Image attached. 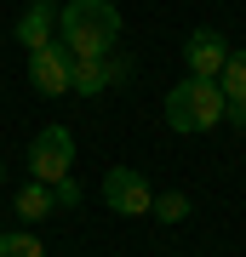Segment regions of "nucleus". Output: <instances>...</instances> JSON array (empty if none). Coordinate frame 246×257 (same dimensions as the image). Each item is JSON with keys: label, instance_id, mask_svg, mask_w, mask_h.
<instances>
[{"label": "nucleus", "instance_id": "obj_1", "mask_svg": "<svg viewBox=\"0 0 246 257\" xmlns=\"http://www.w3.org/2000/svg\"><path fill=\"white\" fill-rule=\"evenodd\" d=\"M120 40V12L109 0H69L57 12V46L69 57H109Z\"/></svg>", "mask_w": 246, "mask_h": 257}, {"label": "nucleus", "instance_id": "obj_2", "mask_svg": "<svg viewBox=\"0 0 246 257\" xmlns=\"http://www.w3.org/2000/svg\"><path fill=\"white\" fill-rule=\"evenodd\" d=\"M223 120V92H218V80H183V86H172L166 92V126L172 132H212Z\"/></svg>", "mask_w": 246, "mask_h": 257}, {"label": "nucleus", "instance_id": "obj_3", "mask_svg": "<svg viewBox=\"0 0 246 257\" xmlns=\"http://www.w3.org/2000/svg\"><path fill=\"white\" fill-rule=\"evenodd\" d=\"M69 166H74V138H69L63 126H40L35 143H29V177L52 189V183L69 177Z\"/></svg>", "mask_w": 246, "mask_h": 257}, {"label": "nucleus", "instance_id": "obj_4", "mask_svg": "<svg viewBox=\"0 0 246 257\" xmlns=\"http://www.w3.org/2000/svg\"><path fill=\"white\" fill-rule=\"evenodd\" d=\"M103 206L120 211V217H149L155 189H149V177L132 172V166H109V177H103Z\"/></svg>", "mask_w": 246, "mask_h": 257}, {"label": "nucleus", "instance_id": "obj_5", "mask_svg": "<svg viewBox=\"0 0 246 257\" xmlns=\"http://www.w3.org/2000/svg\"><path fill=\"white\" fill-rule=\"evenodd\" d=\"M183 63H189L195 80H218L223 63H229V40L218 35V29H195V35L183 40Z\"/></svg>", "mask_w": 246, "mask_h": 257}, {"label": "nucleus", "instance_id": "obj_6", "mask_svg": "<svg viewBox=\"0 0 246 257\" xmlns=\"http://www.w3.org/2000/svg\"><path fill=\"white\" fill-rule=\"evenodd\" d=\"M29 86H35L40 97H63L69 92V52L57 46H40V52H29Z\"/></svg>", "mask_w": 246, "mask_h": 257}, {"label": "nucleus", "instance_id": "obj_7", "mask_svg": "<svg viewBox=\"0 0 246 257\" xmlns=\"http://www.w3.org/2000/svg\"><path fill=\"white\" fill-rule=\"evenodd\" d=\"M115 80H120V63H109V57H69V92L98 97V92H109Z\"/></svg>", "mask_w": 246, "mask_h": 257}, {"label": "nucleus", "instance_id": "obj_8", "mask_svg": "<svg viewBox=\"0 0 246 257\" xmlns=\"http://www.w3.org/2000/svg\"><path fill=\"white\" fill-rule=\"evenodd\" d=\"M52 40H57V6L52 0H35V6L18 18V46L40 52V46H52Z\"/></svg>", "mask_w": 246, "mask_h": 257}, {"label": "nucleus", "instance_id": "obj_9", "mask_svg": "<svg viewBox=\"0 0 246 257\" xmlns=\"http://www.w3.org/2000/svg\"><path fill=\"white\" fill-rule=\"evenodd\" d=\"M12 211H18L23 223H40V217H52V211H57V194L46 189V183H23L18 200H12Z\"/></svg>", "mask_w": 246, "mask_h": 257}, {"label": "nucleus", "instance_id": "obj_10", "mask_svg": "<svg viewBox=\"0 0 246 257\" xmlns=\"http://www.w3.org/2000/svg\"><path fill=\"white\" fill-rule=\"evenodd\" d=\"M218 92H223V103H246V52H229V63L218 74Z\"/></svg>", "mask_w": 246, "mask_h": 257}, {"label": "nucleus", "instance_id": "obj_11", "mask_svg": "<svg viewBox=\"0 0 246 257\" xmlns=\"http://www.w3.org/2000/svg\"><path fill=\"white\" fill-rule=\"evenodd\" d=\"M0 257H46V246L29 229H6V234H0Z\"/></svg>", "mask_w": 246, "mask_h": 257}, {"label": "nucleus", "instance_id": "obj_12", "mask_svg": "<svg viewBox=\"0 0 246 257\" xmlns=\"http://www.w3.org/2000/svg\"><path fill=\"white\" fill-rule=\"evenodd\" d=\"M149 211H155L160 223H183V217H189V194H155Z\"/></svg>", "mask_w": 246, "mask_h": 257}, {"label": "nucleus", "instance_id": "obj_13", "mask_svg": "<svg viewBox=\"0 0 246 257\" xmlns=\"http://www.w3.org/2000/svg\"><path fill=\"white\" fill-rule=\"evenodd\" d=\"M52 194H57V206H80V183H74V177H63V183H52Z\"/></svg>", "mask_w": 246, "mask_h": 257}, {"label": "nucleus", "instance_id": "obj_14", "mask_svg": "<svg viewBox=\"0 0 246 257\" xmlns=\"http://www.w3.org/2000/svg\"><path fill=\"white\" fill-rule=\"evenodd\" d=\"M0 183H6V160H0Z\"/></svg>", "mask_w": 246, "mask_h": 257}]
</instances>
